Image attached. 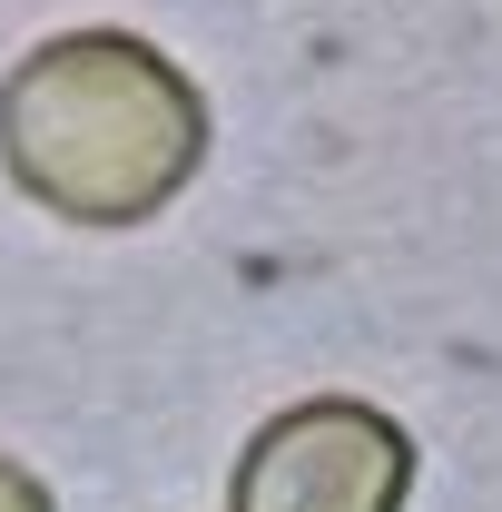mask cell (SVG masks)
<instances>
[{
    "instance_id": "obj_2",
    "label": "cell",
    "mask_w": 502,
    "mask_h": 512,
    "mask_svg": "<svg viewBox=\"0 0 502 512\" xmlns=\"http://www.w3.org/2000/svg\"><path fill=\"white\" fill-rule=\"evenodd\" d=\"M414 434L365 394H306L266 414L227 473V512H404Z\"/></svg>"
},
{
    "instance_id": "obj_3",
    "label": "cell",
    "mask_w": 502,
    "mask_h": 512,
    "mask_svg": "<svg viewBox=\"0 0 502 512\" xmlns=\"http://www.w3.org/2000/svg\"><path fill=\"white\" fill-rule=\"evenodd\" d=\"M0 512H60V503H50V483H40L30 463H10V453H0Z\"/></svg>"
},
{
    "instance_id": "obj_1",
    "label": "cell",
    "mask_w": 502,
    "mask_h": 512,
    "mask_svg": "<svg viewBox=\"0 0 502 512\" xmlns=\"http://www.w3.org/2000/svg\"><path fill=\"white\" fill-rule=\"evenodd\" d=\"M0 168L69 227H138L207 168V89L138 30H60L0 79Z\"/></svg>"
}]
</instances>
